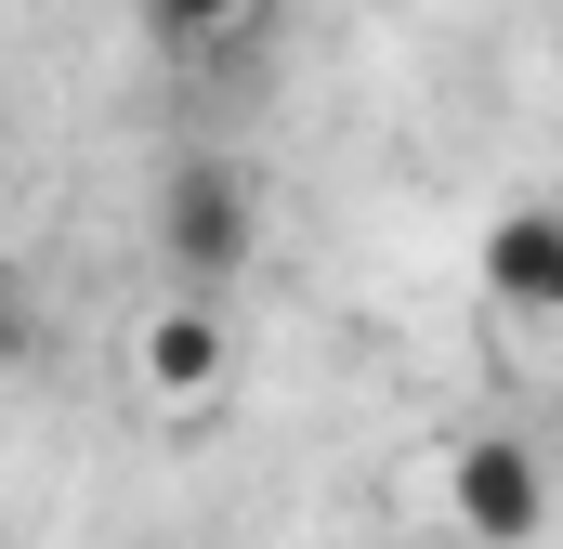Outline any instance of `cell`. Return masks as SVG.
Masks as SVG:
<instances>
[{
	"mask_svg": "<svg viewBox=\"0 0 563 549\" xmlns=\"http://www.w3.org/2000/svg\"><path fill=\"white\" fill-rule=\"evenodd\" d=\"M157 249L170 274L210 301L223 274H250L263 249V183H250V157H170V183H157Z\"/></svg>",
	"mask_w": 563,
	"mask_h": 549,
	"instance_id": "1",
	"label": "cell"
},
{
	"mask_svg": "<svg viewBox=\"0 0 563 549\" xmlns=\"http://www.w3.org/2000/svg\"><path fill=\"white\" fill-rule=\"evenodd\" d=\"M445 511H459L472 549H538L551 537V458L511 445V432H472L459 471H445Z\"/></svg>",
	"mask_w": 563,
	"mask_h": 549,
	"instance_id": "2",
	"label": "cell"
},
{
	"mask_svg": "<svg viewBox=\"0 0 563 549\" xmlns=\"http://www.w3.org/2000/svg\"><path fill=\"white\" fill-rule=\"evenodd\" d=\"M132 367L144 393H170V406H210L223 393V367H236V327H223V301H157L132 327Z\"/></svg>",
	"mask_w": 563,
	"mask_h": 549,
	"instance_id": "3",
	"label": "cell"
},
{
	"mask_svg": "<svg viewBox=\"0 0 563 549\" xmlns=\"http://www.w3.org/2000/svg\"><path fill=\"white\" fill-rule=\"evenodd\" d=\"M472 262H485V288H498L511 314H551V327H563V210H551V197H538V210H498Z\"/></svg>",
	"mask_w": 563,
	"mask_h": 549,
	"instance_id": "4",
	"label": "cell"
},
{
	"mask_svg": "<svg viewBox=\"0 0 563 549\" xmlns=\"http://www.w3.org/2000/svg\"><path fill=\"white\" fill-rule=\"evenodd\" d=\"M157 13V40H184V53H250L263 26H276V0H144Z\"/></svg>",
	"mask_w": 563,
	"mask_h": 549,
	"instance_id": "5",
	"label": "cell"
}]
</instances>
